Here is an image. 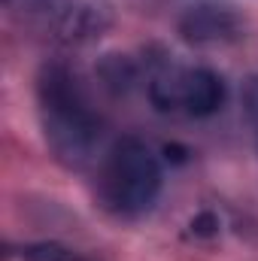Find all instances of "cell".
<instances>
[{
    "mask_svg": "<svg viewBox=\"0 0 258 261\" xmlns=\"http://www.w3.org/2000/svg\"><path fill=\"white\" fill-rule=\"evenodd\" d=\"M34 88L40 130L52 158L70 170H82L94 158L104 130L85 85L64 61H46Z\"/></svg>",
    "mask_w": 258,
    "mask_h": 261,
    "instance_id": "cell-1",
    "label": "cell"
},
{
    "mask_svg": "<svg viewBox=\"0 0 258 261\" xmlns=\"http://www.w3.org/2000/svg\"><path fill=\"white\" fill-rule=\"evenodd\" d=\"M161 164L155 152L137 137H122L113 143L97 170V200L119 219H137L149 213L161 195Z\"/></svg>",
    "mask_w": 258,
    "mask_h": 261,
    "instance_id": "cell-2",
    "label": "cell"
},
{
    "mask_svg": "<svg viewBox=\"0 0 258 261\" xmlns=\"http://www.w3.org/2000/svg\"><path fill=\"white\" fill-rule=\"evenodd\" d=\"M18 18L52 46L79 49L104 40L116 24L113 0H21Z\"/></svg>",
    "mask_w": 258,
    "mask_h": 261,
    "instance_id": "cell-3",
    "label": "cell"
},
{
    "mask_svg": "<svg viewBox=\"0 0 258 261\" xmlns=\"http://www.w3.org/2000/svg\"><path fill=\"white\" fill-rule=\"evenodd\" d=\"M149 100L164 116L207 119L216 116L228 100L225 79L210 67L194 64H158L149 73Z\"/></svg>",
    "mask_w": 258,
    "mask_h": 261,
    "instance_id": "cell-4",
    "label": "cell"
},
{
    "mask_svg": "<svg viewBox=\"0 0 258 261\" xmlns=\"http://www.w3.org/2000/svg\"><path fill=\"white\" fill-rule=\"evenodd\" d=\"M179 37L189 46L200 49H216V46H231L243 37L246 21L243 15L231 6V3H219V0H200L192 3L179 21H176Z\"/></svg>",
    "mask_w": 258,
    "mask_h": 261,
    "instance_id": "cell-5",
    "label": "cell"
},
{
    "mask_svg": "<svg viewBox=\"0 0 258 261\" xmlns=\"http://www.w3.org/2000/svg\"><path fill=\"white\" fill-rule=\"evenodd\" d=\"M15 255L21 261H94L91 255L58 243V240H31V243H21L15 246Z\"/></svg>",
    "mask_w": 258,
    "mask_h": 261,
    "instance_id": "cell-6",
    "label": "cell"
},
{
    "mask_svg": "<svg viewBox=\"0 0 258 261\" xmlns=\"http://www.w3.org/2000/svg\"><path fill=\"white\" fill-rule=\"evenodd\" d=\"M243 113H246V122L252 128L255 149H258V73L246 82V88H243Z\"/></svg>",
    "mask_w": 258,
    "mask_h": 261,
    "instance_id": "cell-7",
    "label": "cell"
}]
</instances>
